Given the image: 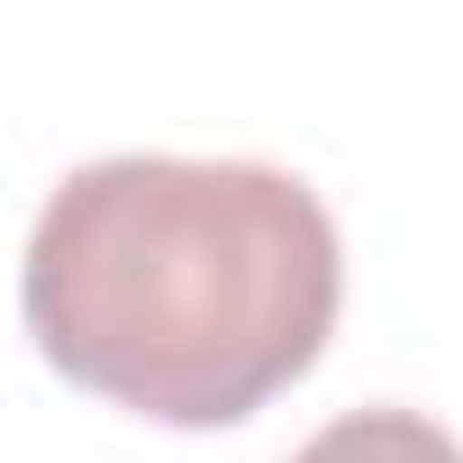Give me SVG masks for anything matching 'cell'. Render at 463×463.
Masks as SVG:
<instances>
[{
    "instance_id": "6da1fadb",
    "label": "cell",
    "mask_w": 463,
    "mask_h": 463,
    "mask_svg": "<svg viewBox=\"0 0 463 463\" xmlns=\"http://www.w3.org/2000/svg\"><path fill=\"white\" fill-rule=\"evenodd\" d=\"M345 300V246L282 164L100 155L28 227L37 354L155 427H237L291 391Z\"/></svg>"
},
{
    "instance_id": "7a4b0ae2",
    "label": "cell",
    "mask_w": 463,
    "mask_h": 463,
    "mask_svg": "<svg viewBox=\"0 0 463 463\" xmlns=\"http://www.w3.org/2000/svg\"><path fill=\"white\" fill-rule=\"evenodd\" d=\"M291 463H463V445L436 418H418V409H345Z\"/></svg>"
}]
</instances>
